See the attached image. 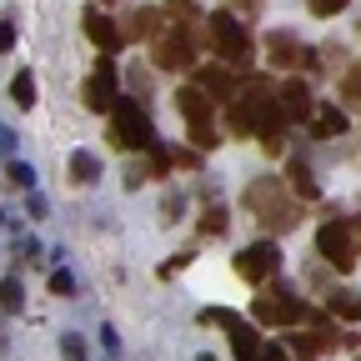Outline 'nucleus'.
Wrapping results in <instances>:
<instances>
[{"label": "nucleus", "instance_id": "29", "mask_svg": "<svg viewBox=\"0 0 361 361\" xmlns=\"http://www.w3.org/2000/svg\"><path fill=\"white\" fill-rule=\"evenodd\" d=\"M311 6V16H336V11H346L351 0H306Z\"/></svg>", "mask_w": 361, "mask_h": 361}, {"label": "nucleus", "instance_id": "14", "mask_svg": "<svg viewBox=\"0 0 361 361\" xmlns=\"http://www.w3.org/2000/svg\"><path fill=\"white\" fill-rule=\"evenodd\" d=\"M276 96H281V116H286V121H311L316 101H311V90H306L301 80H286Z\"/></svg>", "mask_w": 361, "mask_h": 361}, {"label": "nucleus", "instance_id": "10", "mask_svg": "<svg viewBox=\"0 0 361 361\" xmlns=\"http://www.w3.org/2000/svg\"><path fill=\"white\" fill-rule=\"evenodd\" d=\"M266 56H271V66H281V71H306V66H316V51L306 40H296L291 30H271L266 35Z\"/></svg>", "mask_w": 361, "mask_h": 361}, {"label": "nucleus", "instance_id": "36", "mask_svg": "<svg viewBox=\"0 0 361 361\" xmlns=\"http://www.w3.org/2000/svg\"><path fill=\"white\" fill-rule=\"evenodd\" d=\"M261 361H291V356H286V346H281V341H266V351H261Z\"/></svg>", "mask_w": 361, "mask_h": 361}, {"label": "nucleus", "instance_id": "16", "mask_svg": "<svg viewBox=\"0 0 361 361\" xmlns=\"http://www.w3.org/2000/svg\"><path fill=\"white\" fill-rule=\"evenodd\" d=\"M226 331H231V346H236V361H261V351H266V341L256 336V326H251V322H241V316H236V322H231V326H226Z\"/></svg>", "mask_w": 361, "mask_h": 361}, {"label": "nucleus", "instance_id": "19", "mask_svg": "<svg viewBox=\"0 0 361 361\" xmlns=\"http://www.w3.org/2000/svg\"><path fill=\"white\" fill-rule=\"evenodd\" d=\"M71 180H75V186H96V180H101V156L96 151H75L71 156Z\"/></svg>", "mask_w": 361, "mask_h": 361}, {"label": "nucleus", "instance_id": "9", "mask_svg": "<svg viewBox=\"0 0 361 361\" xmlns=\"http://www.w3.org/2000/svg\"><path fill=\"white\" fill-rule=\"evenodd\" d=\"M156 66L161 71H191L196 66V40H191V30H161L156 35Z\"/></svg>", "mask_w": 361, "mask_h": 361}, {"label": "nucleus", "instance_id": "5", "mask_svg": "<svg viewBox=\"0 0 361 361\" xmlns=\"http://www.w3.org/2000/svg\"><path fill=\"white\" fill-rule=\"evenodd\" d=\"M176 106H180V116H186V126H191L196 151H211V146H216V130H211V121H216V101L206 96L201 85H186V90H176Z\"/></svg>", "mask_w": 361, "mask_h": 361}, {"label": "nucleus", "instance_id": "40", "mask_svg": "<svg viewBox=\"0 0 361 361\" xmlns=\"http://www.w3.org/2000/svg\"><path fill=\"white\" fill-rule=\"evenodd\" d=\"M0 221H6V216H0Z\"/></svg>", "mask_w": 361, "mask_h": 361}, {"label": "nucleus", "instance_id": "11", "mask_svg": "<svg viewBox=\"0 0 361 361\" xmlns=\"http://www.w3.org/2000/svg\"><path fill=\"white\" fill-rule=\"evenodd\" d=\"M80 96H85V106L90 111H116V61L101 51V61H96V75H90L85 80V90H80Z\"/></svg>", "mask_w": 361, "mask_h": 361}, {"label": "nucleus", "instance_id": "8", "mask_svg": "<svg viewBox=\"0 0 361 361\" xmlns=\"http://www.w3.org/2000/svg\"><path fill=\"white\" fill-rule=\"evenodd\" d=\"M276 266H281V251L276 246H271V241H251V246H241L236 251V276L241 281H271V276H276Z\"/></svg>", "mask_w": 361, "mask_h": 361}, {"label": "nucleus", "instance_id": "32", "mask_svg": "<svg viewBox=\"0 0 361 361\" xmlns=\"http://www.w3.org/2000/svg\"><path fill=\"white\" fill-rule=\"evenodd\" d=\"M322 56H326V66H331V71H346V51H341L336 40H331V45H322Z\"/></svg>", "mask_w": 361, "mask_h": 361}, {"label": "nucleus", "instance_id": "24", "mask_svg": "<svg viewBox=\"0 0 361 361\" xmlns=\"http://www.w3.org/2000/svg\"><path fill=\"white\" fill-rule=\"evenodd\" d=\"M226 226H231V221H226V206L221 201L201 211V236H226Z\"/></svg>", "mask_w": 361, "mask_h": 361}, {"label": "nucleus", "instance_id": "13", "mask_svg": "<svg viewBox=\"0 0 361 361\" xmlns=\"http://www.w3.org/2000/svg\"><path fill=\"white\" fill-rule=\"evenodd\" d=\"M161 6H135L130 16H126V25H121V35L126 40H151V35H161Z\"/></svg>", "mask_w": 361, "mask_h": 361}, {"label": "nucleus", "instance_id": "15", "mask_svg": "<svg viewBox=\"0 0 361 361\" xmlns=\"http://www.w3.org/2000/svg\"><path fill=\"white\" fill-rule=\"evenodd\" d=\"M196 85L206 90V96L226 101V106H231V96L241 90V85H236V75H231V71H221V66H201V71H196Z\"/></svg>", "mask_w": 361, "mask_h": 361}, {"label": "nucleus", "instance_id": "41", "mask_svg": "<svg viewBox=\"0 0 361 361\" xmlns=\"http://www.w3.org/2000/svg\"><path fill=\"white\" fill-rule=\"evenodd\" d=\"M111 6H116V0H111Z\"/></svg>", "mask_w": 361, "mask_h": 361}, {"label": "nucleus", "instance_id": "34", "mask_svg": "<svg viewBox=\"0 0 361 361\" xmlns=\"http://www.w3.org/2000/svg\"><path fill=\"white\" fill-rule=\"evenodd\" d=\"M6 51H16V25L0 20V56H6Z\"/></svg>", "mask_w": 361, "mask_h": 361}, {"label": "nucleus", "instance_id": "2", "mask_svg": "<svg viewBox=\"0 0 361 361\" xmlns=\"http://www.w3.org/2000/svg\"><path fill=\"white\" fill-rule=\"evenodd\" d=\"M241 206L256 216V226H266V231H296L301 226V206L291 201V186L281 176H256L246 186V196H241Z\"/></svg>", "mask_w": 361, "mask_h": 361}, {"label": "nucleus", "instance_id": "37", "mask_svg": "<svg viewBox=\"0 0 361 361\" xmlns=\"http://www.w3.org/2000/svg\"><path fill=\"white\" fill-rule=\"evenodd\" d=\"M11 151H16V130L0 126V161H11Z\"/></svg>", "mask_w": 361, "mask_h": 361}, {"label": "nucleus", "instance_id": "18", "mask_svg": "<svg viewBox=\"0 0 361 361\" xmlns=\"http://www.w3.org/2000/svg\"><path fill=\"white\" fill-rule=\"evenodd\" d=\"M311 130L322 135V141H331V135L346 130V111H336V106H316V111H311Z\"/></svg>", "mask_w": 361, "mask_h": 361}, {"label": "nucleus", "instance_id": "22", "mask_svg": "<svg viewBox=\"0 0 361 361\" xmlns=\"http://www.w3.org/2000/svg\"><path fill=\"white\" fill-rule=\"evenodd\" d=\"M11 101H16L20 111L35 106V75H30V71H16V80H11Z\"/></svg>", "mask_w": 361, "mask_h": 361}, {"label": "nucleus", "instance_id": "23", "mask_svg": "<svg viewBox=\"0 0 361 361\" xmlns=\"http://www.w3.org/2000/svg\"><path fill=\"white\" fill-rule=\"evenodd\" d=\"M341 101H346L351 111H361V61L341 71Z\"/></svg>", "mask_w": 361, "mask_h": 361}, {"label": "nucleus", "instance_id": "26", "mask_svg": "<svg viewBox=\"0 0 361 361\" xmlns=\"http://www.w3.org/2000/svg\"><path fill=\"white\" fill-rule=\"evenodd\" d=\"M6 180H11V186H20V191H30V186H35V171H30L25 161H11V166H6Z\"/></svg>", "mask_w": 361, "mask_h": 361}, {"label": "nucleus", "instance_id": "3", "mask_svg": "<svg viewBox=\"0 0 361 361\" xmlns=\"http://www.w3.org/2000/svg\"><path fill=\"white\" fill-rule=\"evenodd\" d=\"M206 45L216 51V61H226L231 71H246V66H251V51H256V40H251L246 20H241L236 11L206 16Z\"/></svg>", "mask_w": 361, "mask_h": 361}, {"label": "nucleus", "instance_id": "7", "mask_svg": "<svg viewBox=\"0 0 361 361\" xmlns=\"http://www.w3.org/2000/svg\"><path fill=\"white\" fill-rule=\"evenodd\" d=\"M256 322L261 326H291V322H301V316H306V306L296 301V291L291 286H266L261 296H256Z\"/></svg>", "mask_w": 361, "mask_h": 361}, {"label": "nucleus", "instance_id": "12", "mask_svg": "<svg viewBox=\"0 0 361 361\" xmlns=\"http://www.w3.org/2000/svg\"><path fill=\"white\" fill-rule=\"evenodd\" d=\"M80 20H85V35H90V40H96V45H101V51H106V56L116 51V45H121V40H126V35H121V25H116V20H111L106 11H96V6H85V16H80Z\"/></svg>", "mask_w": 361, "mask_h": 361}, {"label": "nucleus", "instance_id": "31", "mask_svg": "<svg viewBox=\"0 0 361 361\" xmlns=\"http://www.w3.org/2000/svg\"><path fill=\"white\" fill-rule=\"evenodd\" d=\"M180 211H186V201H180V191H171V196L161 201V216H166V221H180Z\"/></svg>", "mask_w": 361, "mask_h": 361}, {"label": "nucleus", "instance_id": "27", "mask_svg": "<svg viewBox=\"0 0 361 361\" xmlns=\"http://www.w3.org/2000/svg\"><path fill=\"white\" fill-rule=\"evenodd\" d=\"M61 356H66V361H90V356H85V336L66 331V336H61Z\"/></svg>", "mask_w": 361, "mask_h": 361}, {"label": "nucleus", "instance_id": "28", "mask_svg": "<svg viewBox=\"0 0 361 361\" xmlns=\"http://www.w3.org/2000/svg\"><path fill=\"white\" fill-rule=\"evenodd\" d=\"M201 322H206V326H231V322H236V311H226V306H211V311H201Z\"/></svg>", "mask_w": 361, "mask_h": 361}, {"label": "nucleus", "instance_id": "39", "mask_svg": "<svg viewBox=\"0 0 361 361\" xmlns=\"http://www.w3.org/2000/svg\"><path fill=\"white\" fill-rule=\"evenodd\" d=\"M196 361H216V356H211V351H201V356H196Z\"/></svg>", "mask_w": 361, "mask_h": 361}, {"label": "nucleus", "instance_id": "6", "mask_svg": "<svg viewBox=\"0 0 361 361\" xmlns=\"http://www.w3.org/2000/svg\"><path fill=\"white\" fill-rule=\"evenodd\" d=\"M316 251H322V261H331L336 271H351V266H356V256H361L351 221H326L322 231H316Z\"/></svg>", "mask_w": 361, "mask_h": 361}, {"label": "nucleus", "instance_id": "25", "mask_svg": "<svg viewBox=\"0 0 361 361\" xmlns=\"http://www.w3.org/2000/svg\"><path fill=\"white\" fill-rule=\"evenodd\" d=\"M20 306H25V286L16 276H6L0 281V311H20Z\"/></svg>", "mask_w": 361, "mask_h": 361}, {"label": "nucleus", "instance_id": "20", "mask_svg": "<svg viewBox=\"0 0 361 361\" xmlns=\"http://www.w3.org/2000/svg\"><path fill=\"white\" fill-rule=\"evenodd\" d=\"M331 316H341V322H361V291H351V286L331 291Z\"/></svg>", "mask_w": 361, "mask_h": 361}, {"label": "nucleus", "instance_id": "17", "mask_svg": "<svg viewBox=\"0 0 361 361\" xmlns=\"http://www.w3.org/2000/svg\"><path fill=\"white\" fill-rule=\"evenodd\" d=\"M286 186H291V196H301V201H316V196H322L316 171H311L306 161H291V166H286Z\"/></svg>", "mask_w": 361, "mask_h": 361}, {"label": "nucleus", "instance_id": "35", "mask_svg": "<svg viewBox=\"0 0 361 361\" xmlns=\"http://www.w3.org/2000/svg\"><path fill=\"white\" fill-rule=\"evenodd\" d=\"M101 346H106V356H111V361L121 356V341H116V331H111V326H101Z\"/></svg>", "mask_w": 361, "mask_h": 361}, {"label": "nucleus", "instance_id": "38", "mask_svg": "<svg viewBox=\"0 0 361 361\" xmlns=\"http://www.w3.org/2000/svg\"><path fill=\"white\" fill-rule=\"evenodd\" d=\"M231 6H236V11H246V16H256V11H261V0H231Z\"/></svg>", "mask_w": 361, "mask_h": 361}, {"label": "nucleus", "instance_id": "33", "mask_svg": "<svg viewBox=\"0 0 361 361\" xmlns=\"http://www.w3.org/2000/svg\"><path fill=\"white\" fill-rule=\"evenodd\" d=\"M51 291H56V296H71V291H75L71 271H51Z\"/></svg>", "mask_w": 361, "mask_h": 361}, {"label": "nucleus", "instance_id": "30", "mask_svg": "<svg viewBox=\"0 0 361 361\" xmlns=\"http://www.w3.org/2000/svg\"><path fill=\"white\" fill-rule=\"evenodd\" d=\"M146 180H151V171H146V166H126V191H141Z\"/></svg>", "mask_w": 361, "mask_h": 361}, {"label": "nucleus", "instance_id": "1", "mask_svg": "<svg viewBox=\"0 0 361 361\" xmlns=\"http://www.w3.org/2000/svg\"><path fill=\"white\" fill-rule=\"evenodd\" d=\"M226 121H231L236 135H256V130H261V146H266L271 156H281V146H286L281 96H276L261 75H256V80H241V90L231 96V106H226Z\"/></svg>", "mask_w": 361, "mask_h": 361}, {"label": "nucleus", "instance_id": "21", "mask_svg": "<svg viewBox=\"0 0 361 361\" xmlns=\"http://www.w3.org/2000/svg\"><path fill=\"white\" fill-rule=\"evenodd\" d=\"M161 11H166V16H171V20H176L180 30H191V25L201 20V11H196V0H166Z\"/></svg>", "mask_w": 361, "mask_h": 361}, {"label": "nucleus", "instance_id": "4", "mask_svg": "<svg viewBox=\"0 0 361 361\" xmlns=\"http://www.w3.org/2000/svg\"><path fill=\"white\" fill-rule=\"evenodd\" d=\"M111 141L121 151H151V146H161L151 116L135 106V101H116V111H111Z\"/></svg>", "mask_w": 361, "mask_h": 361}]
</instances>
